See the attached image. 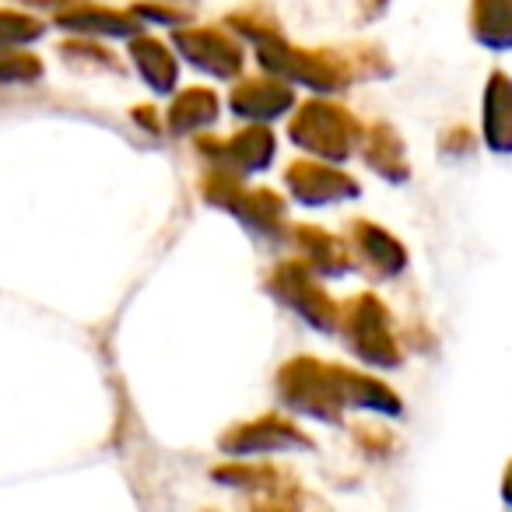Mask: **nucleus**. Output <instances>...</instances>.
<instances>
[{
	"instance_id": "obj_30",
	"label": "nucleus",
	"mask_w": 512,
	"mask_h": 512,
	"mask_svg": "<svg viewBox=\"0 0 512 512\" xmlns=\"http://www.w3.org/2000/svg\"><path fill=\"white\" fill-rule=\"evenodd\" d=\"M151 116H158V113H155V109H148V106H137V109H134V120H137V123H144L148 130H158V123L151 120Z\"/></svg>"
},
{
	"instance_id": "obj_28",
	"label": "nucleus",
	"mask_w": 512,
	"mask_h": 512,
	"mask_svg": "<svg viewBox=\"0 0 512 512\" xmlns=\"http://www.w3.org/2000/svg\"><path fill=\"white\" fill-rule=\"evenodd\" d=\"M474 151V137L467 127H453L442 134V155H470Z\"/></svg>"
},
{
	"instance_id": "obj_5",
	"label": "nucleus",
	"mask_w": 512,
	"mask_h": 512,
	"mask_svg": "<svg viewBox=\"0 0 512 512\" xmlns=\"http://www.w3.org/2000/svg\"><path fill=\"white\" fill-rule=\"evenodd\" d=\"M200 193L211 207H221V211L235 214L246 228L260 235H285V200L274 190H249L242 183V176L225 169H207L204 179H200Z\"/></svg>"
},
{
	"instance_id": "obj_19",
	"label": "nucleus",
	"mask_w": 512,
	"mask_h": 512,
	"mask_svg": "<svg viewBox=\"0 0 512 512\" xmlns=\"http://www.w3.org/2000/svg\"><path fill=\"white\" fill-rule=\"evenodd\" d=\"M470 36L484 50H512V0H470Z\"/></svg>"
},
{
	"instance_id": "obj_14",
	"label": "nucleus",
	"mask_w": 512,
	"mask_h": 512,
	"mask_svg": "<svg viewBox=\"0 0 512 512\" xmlns=\"http://www.w3.org/2000/svg\"><path fill=\"white\" fill-rule=\"evenodd\" d=\"M292 235L299 242L306 267L320 274V278H344L355 267V249L341 235L327 232L320 225H295Z\"/></svg>"
},
{
	"instance_id": "obj_13",
	"label": "nucleus",
	"mask_w": 512,
	"mask_h": 512,
	"mask_svg": "<svg viewBox=\"0 0 512 512\" xmlns=\"http://www.w3.org/2000/svg\"><path fill=\"white\" fill-rule=\"evenodd\" d=\"M53 25L64 32H74L78 39H137L144 36L141 22L130 11L102 8V4H74L57 11Z\"/></svg>"
},
{
	"instance_id": "obj_3",
	"label": "nucleus",
	"mask_w": 512,
	"mask_h": 512,
	"mask_svg": "<svg viewBox=\"0 0 512 512\" xmlns=\"http://www.w3.org/2000/svg\"><path fill=\"white\" fill-rule=\"evenodd\" d=\"M365 127L348 113V109L334 106V102L313 99L299 106V113L288 123V137L299 144L302 151L316 155L320 162H348L362 144Z\"/></svg>"
},
{
	"instance_id": "obj_32",
	"label": "nucleus",
	"mask_w": 512,
	"mask_h": 512,
	"mask_svg": "<svg viewBox=\"0 0 512 512\" xmlns=\"http://www.w3.org/2000/svg\"><path fill=\"white\" fill-rule=\"evenodd\" d=\"M306 512H330V509H327V505L320 502V498H313V495H309V502H306Z\"/></svg>"
},
{
	"instance_id": "obj_10",
	"label": "nucleus",
	"mask_w": 512,
	"mask_h": 512,
	"mask_svg": "<svg viewBox=\"0 0 512 512\" xmlns=\"http://www.w3.org/2000/svg\"><path fill=\"white\" fill-rule=\"evenodd\" d=\"M285 186L299 204L306 207H327L341 204V200H355L362 193L355 176H348L344 169H337L334 162H295L285 172Z\"/></svg>"
},
{
	"instance_id": "obj_15",
	"label": "nucleus",
	"mask_w": 512,
	"mask_h": 512,
	"mask_svg": "<svg viewBox=\"0 0 512 512\" xmlns=\"http://www.w3.org/2000/svg\"><path fill=\"white\" fill-rule=\"evenodd\" d=\"M358 155H362V162L369 165L376 176L390 179V183H407V179H411V162H407L404 137H400L390 123H372V127H365Z\"/></svg>"
},
{
	"instance_id": "obj_25",
	"label": "nucleus",
	"mask_w": 512,
	"mask_h": 512,
	"mask_svg": "<svg viewBox=\"0 0 512 512\" xmlns=\"http://www.w3.org/2000/svg\"><path fill=\"white\" fill-rule=\"evenodd\" d=\"M344 53H348V64L355 71V78H386L390 74V60H386V53L376 43L348 46Z\"/></svg>"
},
{
	"instance_id": "obj_6",
	"label": "nucleus",
	"mask_w": 512,
	"mask_h": 512,
	"mask_svg": "<svg viewBox=\"0 0 512 512\" xmlns=\"http://www.w3.org/2000/svg\"><path fill=\"white\" fill-rule=\"evenodd\" d=\"M267 292L320 334L341 330V306L330 299L316 271L306 267V260H281L267 278Z\"/></svg>"
},
{
	"instance_id": "obj_27",
	"label": "nucleus",
	"mask_w": 512,
	"mask_h": 512,
	"mask_svg": "<svg viewBox=\"0 0 512 512\" xmlns=\"http://www.w3.org/2000/svg\"><path fill=\"white\" fill-rule=\"evenodd\" d=\"M355 439H358V446H362L365 453H372V456H386L393 446H397V439H393L390 428H376V425L355 428Z\"/></svg>"
},
{
	"instance_id": "obj_7",
	"label": "nucleus",
	"mask_w": 512,
	"mask_h": 512,
	"mask_svg": "<svg viewBox=\"0 0 512 512\" xmlns=\"http://www.w3.org/2000/svg\"><path fill=\"white\" fill-rule=\"evenodd\" d=\"M221 453L235 456V460H249V456H267V453H292V449H313V439L302 432L295 421L281 418V414H264V418L239 421L218 439Z\"/></svg>"
},
{
	"instance_id": "obj_22",
	"label": "nucleus",
	"mask_w": 512,
	"mask_h": 512,
	"mask_svg": "<svg viewBox=\"0 0 512 512\" xmlns=\"http://www.w3.org/2000/svg\"><path fill=\"white\" fill-rule=\"evenodd\" d=\"M43 81V60L25 50L0 46V85H36Z\"/></svg>"
},
{
	"instance_id": "obj_23",
	"label": "nucleus",
	"mask_w": 512,
	"mask_h": 512,
	"mask_svg": "<svg viewBox=\"0 0 512 512\" xmlns=\"http://www.w3.org/2000/svg\"><path fill=\"white\" fill-rule=\"evenodd\" d=\"M46 25L39 18L25 15V11H8L0 8V46H11V50H22L25 43H36L43 39Z\"/></svg>"
},
{
	"instance_id": "obj_17",
	"label": "nucleus",
	"mask_w": 512,
	"mask_h": 512,
	"mask_svg": "<svg viewBox=\"0 0 512 512\" xmlns=\"http://www.w3.org/2000/svg\"><path fill=\"white\" fill-rule=\"evenodd\" d=\"M130 60H134L141 81L155 95H172L179 85V60L172 53V46H165L162 39L137 36L130 39Z\"/></svg>"
},
{
	"instance_id": "obj_29",
	"label": "nucleus",
	"mask_w": 512,
	"mask_h": 512,
	"mask_svg": "<svg viewBox=\"0 0 512 512\" xmlns=\"http://www.w3.org/2000/svg\"><path fill=\"white\" fill-rule=\"evenodd\" d=\"M362 4H365V11H362L365 22H376V18L386 11V4H390V0H362Z\"/></svg>"
},
{
	"instance_id": "obj_24",
	"label": "nucleus",
	"mask_w": 512,
	"mask_h": 512,
	"mask_svg": "<svg viewBox=\"0 0 512 512\" xmlns=\"http://www.w3.org/2000/svg\"><path fill=\"white\" fill-rule=\"evenodd\" d=\"M60 57L71 67H85V71H120L116 57L102 46H95L92 39H71V43H60Z\"/></svg>"
},
{
	"instance_id": "obj_26",
	"label": "nucleus",
	"mask_w": 512,
	"mask_h": 512,
	"mask_svg": "<svg viewBox=\"0 0 512 512\" xmlns=\"http://www.w3.org/2000/svg\"><path fill=\"white\" fill-rule=\"evenodd\" d=\"M130 15L137 22H155V25H165V29H183L190 22V11L183 8H169V4H158V0H144V4H134Z\"/></svg>"
},
{
	"instance_id": "obj_12",
	"label": "nucleus",
	"mask_w": 512,
	"mask_h": 512,
	"mask_svg": "<svg viewBox=\"0 0 512 512\" xmlns=\"http://www.w3.org/2000/svg\"><path fill=\"white\" fill-rule=\"evenodd\" d=\"M228 109L239 120L249 123H271L278 116L295 109V92L281 78H242L228 95Z\"/></svg>"
},
{
	"instance_id": "obj_18",
	"label": "nucleus",
	"mask_w": 512,
	"mask_h": 512,
	"mask_svg": "<svg viewBox=\"0 0 512 512\" xmlns=\"http://www.w3.org/2000/svg\"><path fill=\"white\" fill-rule=\"evenodd\" d=\"M218 116H221V99H218V95H214L211 88L193 85V88L176 92L169 113H165V127H169V134L186 137V134H197V130L211 127Z\"/></svg>"
},
{
	"instance_id": "obj_31",
	"label": "nucleus",
	"mask_w": 512,
	"mask_h": 512,
	"mask_svg": "<svg viewBox=\"0 0 512 512\" xmlns=\"http://www.w3.org/2000/svg\"><path fill=\"white\" fill-rule=\"evenodd\" d=\"M502 502L512 509V460H509V467H505V474H502Z\"/></svg>"
},
{
	"instance_id": "obj_2",
	"label": "nucleus",
	"mask_w": 512,
	"mask_h": 512,
	"mask_svg": "<svg viewBox=\"0 0 512 512\" xmlns=\"http://www.w3.org/2000/svg\"><path fill=\"white\" fill-rule=\"evenodd\" d=\"M256 60L271 78L306 85L320 95H337L355 81L344 50H299L288 39H274V43L256 46Z\"/></svg>"
},
{
	"instance_id": "obj_11",
	"label": "nucleus",
	"mask_w": 512,
	"mask_h": 512,
	"mask_svg": "<svg viewBox=\"0 0 512 512\" xmlns=\"http://www.w3.org/2000/svg\"><path fill=\"white\" fill-rule=\"evenodd\" d=\"M351 249H355V260L372 281H390L397 274H404L407 267V249L404 242L393 232H386L376 221H351Z\"/></svg>"
},
{
	"instance_id": "obj_1",
	"label": "nucleus",
	"mask_w": 512,
	"mask_h": 512,
	"mask_svg": "<svg viewBox=\"0 0 512 512\" xmlns=\"http://www.w3.org/2000/svg\"><path fill=\"white\" fill-rule=\"evenodd\" d=\"M274 386H278V397L288 411L327 421V425L344 421V411H348V365H330L302 355L281 365Z\"/></svg>"
},
{
	"instance_id": "obj_20",
	"label": "nucleus",
	"mask_w": 512,
	"mask_h": 512,
	"mask_svg": "<svg viewBox=\"0 0 512 512\" xmlns=\"http://www.w3.org/2000/svg\"><path fill=\"white\" fill-rule=\"evenodd\" d=\"M211 477L218 484H228V488H246L253 491V495H260V491H271L278 488L281 481V470L278 467H267V463H225V467H214Z\"/></svg>"
},
{
	"instance_id": "obj_16",
	"label": "nucleus",
	"mask_w": 512,
	"mask_h": 512,
	"mask_svg": "<svg viewBox=\"0 0 512 512\" xmlns=\"http://www.w3.org/2000/svg\"><path fill=\"white\" fill-rule=\"evenodd\" d=\"M484 144L498 155H512V78L505 71H491L481 102Z\"/></svg>"
},
{
	"instance_id": "obj_4",
	"label": "nucleus",
	"mask_w": 512,
	"mask_h": 512,
	"mask_svg": "<svg viewBox=\"0 0 512 512\" xmlns=\"http://www.w3.org/2000/svg\"><path fill=\"white\" fill-rule=\"evenodd\" d=\"M341 337L372 369H400L404 365V348L393 334L390 309L372 292L355 295L341 306Z\"/></svg>"
},
{
	"instance_id": "obj_9",
	"label": "nucleus",
	"mask_w": 512,
	"mask_h": 512,
	"mask_svg": "<svg viewBox=\"0 0 512 512\" xmlns=\"http://www.w3.org/2000/svg\"><path fill=\"white\" fill-rule=\"evenodd\" d=\"M172 46L190 60L197 71L211 74L218 81H232L246 67V50L235 43L228 32L221 29H176L172 32Z\"/></svg>"
},
{
	"instance_id": "obj_8",
	"label": "nucleus",
	"mask_w": 512,
	"mask_h": 512,
	"mask_svg": "<svg viewBox=\"0 0 512 512\" xmlns=\"http://www.w3.org/2000/svg\"><path fill=\"white\" fill-rule=\"evenodd\" d=\"M197 151L211 162V169H225L235 176H249V172L271 169L274 155H278V137L264 127V123H249L228 141L218 137H200Z\"/></svg>"
},
{
	"instance_id": "obj_21",
	"label": "nucleus",
	"mask_w": 512,
	"mask_h": 512,
	"mask_svg": "<svg viewBox=\"0 0 512 512\" xmlns=\"http://www.w3.org/2000/svg\"><path fill=\"white\" fill-rule=\"evenodd\" d=\"M228 29L239 32V36L249 39L253 46H264V43H274V39H285L278 18H271L267 11H260V8H246V11H235V15H228Z\"/></svg>"
}]
</instances>
